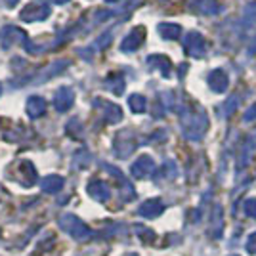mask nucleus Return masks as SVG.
I'll list each match as a JSON object with an SVG mask.
<instances>
[{
    "instance_id": "nucleus-1",
    "label": "nucleus",
    "mask_w": 256,
    "mask_h": 256,
    "mask_svg": "<svg viewBox=\"0 0 256 256\" xmlns=\"http://www.w3.org/2000/svg\"><path fill=\"white\" fill-rule=\"evenodd\" d=\"M48 16H50V6H46L44 2L36 0V2H31L29 6L23 8L22 14H20V20H22V22H27V23L44 22Z\"/></svg>"
},
{
    "instance_id": "nucleus-2",
    "label": "nucleus",
    "mask_w": 256,
    "mask_h": 256,
    "mask_svg": "<svg viewBox=\"0 0 256 256\" xmlns=\"http://www.w3.org/2000/svg\"><path fill=\"white\" fill-rule=\"evenodd\" d=\"M54 106H56V109H60V111L69 109V107L73 106V90L67 88V86L60 88L56 92V98H54Z\"/></svg>"
},
{
    "instance_id": "nucleus-3",
    "label": "nucleus",
    "mask_w": 256,
    "mask_h": 256,
    "mask_svg": "<svg viewBox=\"0 0 256 256\" xmlns=\"http://www.w3.org/2000/svg\"><path fill=\"white\" fill-rule=\"evenodd\" d=\"M44 109H46V102H44L40 96H32L29 98V102H27V111H29V115L31 117H38V115H42Z\"/></svg>"
},
{
    "instance_id": "nucleus-4",
    "label": "nucleus",
    "mask_w": 256,
    "mask_h": 256,
    "mask_svg": "<svg viewBox=\"0 0 256 256\" xmlns=\"http://www.w3.org/2000/svg\"><path fill=\"white\" fill-rule=\"evenodd\" d=\"M140 34H144V31H142V29H136L130 36L124 38V42H122V50H124V52H126V50L128 52H132V50L138 48L140 42H142V36H140Z\"/></svg>"
},
{
    "instance_id": "nucleus-5",
    "label": "nucleus",
    "mask_w": 256,
    "mask_h": 256,
    "mask_svg": "<svg viewBox=\"0 0 256 256\" xmlns=\"http://www.w3.org/2000/svg\"><path fill=\"white\" fill-rule=\"evenodd\" d=\"M130 106H132V109H134V111H140V109L144 107V98L132 96V98H130Z\"/></svg>"
},
{
    "instance_id": "nucleus-6",
    "label": "nucleus",
    "mask_w": 256,
    "mask_h": 256,
    "mask_svg": "<svg viewBox=\"0 0 256 256\" xmlns=\"http://www.w3.org/2000/svg\"><path fill=\"white\" fill-rule=\"evenodd\" d=\"M6 4H8V6H16V4H18V0H6Z\"/></svg>"
},
{
    "instance_id": "nucleus-7",
    "label": "nucleus",
    "mask_w": 256,
    "mask_h": 256,
    "mask_svg": "<svg viewBox=\"0 0 256 256\" xmlns=\"http://www.w3.org/2000/svg\"><path fill=\"white\" fill-rule=\"evenodd\" d=\"M54 4H65V2H69V0H52Z\"/></svg>"
},
{
    "instance_id": "nucleus-8",
    "label": "nucleus",
    "mask_w": 256,
    "mask_h": 256,
    "mask_svg": "<svg viewBox=\"0 0 256 256\" xmlns=\"http://www.w3.org/2000/svg\"><path fill=\"white\" fill-rule=\"evenodd\" d=\"M107 2H117V0H107Z\"/></svg>"
},
{
    "instance_id": "nucleus-9",
    "label": "nucleus",
    "mask_w": 256,
    "mask_h": 256,
    "mask_svg": "<svg viewBox=\"0 0 256 256\" xmlns=\"http://www.w3.org/2000/svg\"><path fill=\"white\" fill-rule=\"evenodd\" d=\"M0 90H2V88H0Z\"/></svg>"
}]
</instances>
